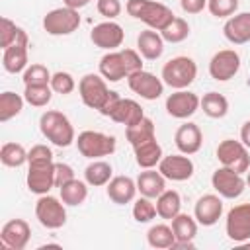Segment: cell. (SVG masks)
Returning a JSON list of instances; mask_svg holds the SVG:
<instances>
[{
  "mask_svg": "<svg viewBox=\"0 0 250 250\" xmlns=\"http://www.w3.org/2000/svg\"><path fill=\"white\" fill-rule=\"evenodd\" d=\"M127 84L131 88V92H135L137 96H141L143 100H158L164 92V82L162 78H158L156 74L148 72V70H139L133 72L131 76H127Z\"/></svg>",
  "mask_w": 250,
  "mask_h": 250,
  "instance_id": "4fadbf2b",
  "label": "cell"
},
{
  "mask_svg": "<svg viewBox=\"0 0 250 250\" xmlns=\"http://www.w3.org/2000/svg\"><path fill=\"white\" fill-rule=\"evenodd\" d=\"M125 10L131 18L146 23L154 31H162L176 18L166 4L156 0H127Z\"/></svg>",
  "mask_w": 250,
  "mask_h": 250,
  "instance_id": "6da1fadb",
  "label": "cell"
},
{
  "mask_svg": "<svg viewBox=\"0 0 250 250\" xmlns=\"http://www.w3.org/2000/svg\"><path fill=\"white\" fill-rule=\"evenodd\" d=\"M125 137H127V141H129L131 146H137V145H141V143H145V141L154 139V137H156V135H154V121L145 115V117H143L141 121H137L135 125L125 127Z\"/></svg>",
  "mask_w": 250,
  "mask_h": 250,
  "instance_id": "d6a6232c",
  "label": "cell"
},
{
  "mask_svg": "<svg viewBox=\"0 0 250 250\" xmlns=\"http://www.w3.org/2000/svg\"><path fill=\"white\" fill-rule=\"evenodd\" d=\"M51 88L55 94H61V96H66V94H72L74 88H76V82H74V76L70 72H64V70H59L51 76Z\"/></svg>",
  "mask_w": 250,
  "mask_h": 250,
  "instance_id": "b9f144b4",
  "label": "cell"
},
{
  "mask_svg": "<svg viewBox=\"0 0 250 250\" xmlns=\"http://www.w3.org/2000/svg\"><path fill=\"white\" fill-rule=\"evenodd\" d=\"M39 131L49 143H53L55 146H61V148H66L76 141L74 127H72L70 119L62 111H57V109H47L45 113H41Z\"/></svg>",
  "mask_w": 250,
  "mask_h": 250,
  "instance_id": "7a4b0ae2",
  "label": "cell"
},
{
  "mask_svg": "<svg viewBox=\"0 0 250 250\" xmlns=\"http://www.w3.org/2000/svg\"><path fill=\"white\" fill-rule=\"evenodd\" d=\"M23 104H25V98L23 96H20L16 92H10V90L2 92L0 94V121L6 123L12 117L20 115L21 109H23Z\"/></svg>",
  "mask_w": 250,
  "mask_h": 250,
  "instance_id": "836d02e7",
  "label": "cell"
},
{
  "mask_svg": "<svg viewBox=\"0 0 250 250\" xmlns=\"http://www.w3.org/2000/svg\"><path fill=\"white\" fill-rule=\"evenodd\" d=\"M197 221L195 217L188 215V213H178L172 219V230L176 234V242L172 246V250L176 248H193V238L197 234Z\"/></svg>",
  "mask_w": 250,
  "mask_h": 250,
  "instance_id": "44dd1931",
  "label": "cell"
},
{
  "mask_svg": "<svg viewBox=\"0 0 250 250\" xmlns=\"http://www.w3.org/2000/svg\"><path fill=\"white\" fill-rule=\"evenodd\" d=\"M70 180H74L72 166L64 164V162H55V188H61Z\"/></svg>",
  "mask_w": 250,
  "mask_h": 250,
  "instance_id": "bcb514c9",
  "label": "cell"
},
{
  "mask_svg": "<svg viewBox=\"0 0 250 250\" xmlns=\"http://www.w3.org/2000/svg\"><path fill=\"white\" fill-rule=\"evenodd\" d=\"M121 57H123L125 68H127V76H131L133 72L143 70V57H141L139 51H135V49H121Z\"/></svg>",
  "mask_w": 250,
  "mask_h": 250,
  "instance_id": "ee69618b",
  "label": "cell"
},
{
  "mask_svg": "<svg viewBox=\"0 0 250 250\" xmlns=\"http://www.w3.org/2000/svg\"><path fill=\"white\" fill-rule=\"evenodd\" d=\"M223 215V199L217 193H205L195 201L193 207V217L199 225L203 227H213Z\"/></svg>",
  "mask_w": 250,
  "mask_h": 250,
  "instance_id": "ac0fdd59",
  "label": "cell"
},
{
  "mask_svg": "<svg viewBox=\"0 0 250 250\" xmlns=\"http://www.w3.org/2000/svg\"><path fill=\"white\" fill-rule=\"evenodd\" d=\"M31 238V227L25 219H12L0 230V246L4 250H23Z\"/></svg>",
  "mask_w": 250,
  "mask_h": 250,
  "instance_id": "5bb4252c",
  "label": "cell"
},
{
  "mask_svg": "<svg viewBox=\"0 0 250 250\" xmlns=\"http://www.w3.org/2000/svg\"><path fill=\"white\" fill-rule=\"evenodd\" d=\"M23 98L29 105L33 107H45L51 98H53V88L51 84H39V86H25Z\"/></svg>",
  "mask_w": 250,
  "mask_h": 250,
  "instance_id": "f35d334b",
  "label": "cell"
},
{
  "mask_svg": "<svg viewBox=\"0 0 250 250\" xmlns=\"http://www.w3.org/2000/svg\"><path fill=\"white\" fill-rule=\"evenodd\" d=\"M107 197L115 203V205H125V203H131L137 195V180L129 178V176H113L109 182H107Z\"/></svg>",
  "mask_w": 250,
  "mask_h": 250,
  "instance_id": "603a6c76",
  "label": "cell"
},
{
  "mask_svg": "<svg viewBox=\"0 0 250 250\" xmlns=\"http://www.w3.org/2000/svg\"><path fill=\"white\" fill-rule=\"evenodd\" d=\"M146 242L148 246L152 248H158V250H166V248H172L174 242H176V234L172 230V227L168 225H152L146 232Z\"/></svg>",
  "mask_w": 250,
  "mask_h": 250,
  "instance_id": "e575fe53",
  "label": "cell"
},
{
  "mask_svg": "<svg viewBox=\"0 0 250 250\" xmlns=\"http://www.w3.org/2000/svg\"><path fill=\"white\" fill-rule=\"evenodd\" d=\"M100 74L107 80V82H119L121 78H127V68L121 57V51H107L98 64Z\"/></svg>",
  "mask_w": 250,
  "mask_h": 250,
  "instance_id": "484cf974",
  "label": "cell"
},
{
  "mask_svg": "<svg viewBox=\"0 0 250 250\" xmlns=\"http://www.w3.org/2000/svg\"><path fill=\"white\" fill-rule=\"evenodd\" d=\"M217 158L221 166L230 168L238 174H244L250 168V152L242 141H234V139L221 141L217 146Z\"/></svg>",
  "mask_w": 250,
  "mask_h": 250,
  "instance_id": "52a82bcc",
  "label": "cell"
},
{
  "mask_svg": "<svg viewBox=\"0 0 250 250\" xmlns=\"http://www.w3.org/2000/svg\"><path fill=\"white\" fill-rule=\"evenodd\" d=\"M211 186H213V189L221 197H225V199H236V197L242 195V191L246 188V180L242 178V174H238V172H234L230 168L221 166V168H217L213 172Z\"/></svg>",
  "mask_w": 250,
  "mask_h": 250,
  "instance_id": "30bf717a",
  "label": "cell"
},
{
  "mask_svg": "<svg viewBox=\"0 0 250 250\" xmlns=\"http://www.w3.org/2000/svg\"><path fill=\"white\" fill-rule=\"evenodd\" d=\"M240 70V55L234 49H221L209 61V74L217 82L234 78Z\"/></svg>",
  "mask_w": 250,
  "mask_h": 250,
  "instance_id": "8fae6325",
  "label": "cell"
},
{
  "mask_svg": "<svg viewBox=\"0 0 250 250\" xmlns=\"http://www.w3.org/2000/svg\"><path fill=\"white\" fill-rule=\"evenodd\" d=\"M180 6L186 14H199L207 8V0H180Z\"/></svg>",
  "mask_w": 250,
  "mask_h": 250,
  "instance_id": "c3c4849f",
  "label": "cell"
},
{
  "mask_svg": "<svg viewBox=\"0 0 250 250\" xmlns=\"http://www.w3.org/2000/svg\"><path fill=\"white\" fill-rule=\"evenodd\" d=\"M0 23H2V27H0V47L2 49L10 47L12 43L29 39L27 33H25V29L20 27V25H16V21H12L10 18H2Z\"/></svg>",
  "mask_w": 250,
  "mask_h": 250,
  "instance_id": "8d00e7d4",
  "label": "cell"
},
{
  "mask_svg": "<svg viewBox=\"0 0 250 250\" xmlns=\"http://www.w3.org/2000/svg\"><path fill=\"white\" fill-rule=\"evenodd\" d=\"M0 160L8 168H20L27 162V150L20 143H4L0 148Z\"/></svg>",
  "mask_w": 250,
  "mask_h": 250,
  "instance_id": "d590c367",
  "label": "cell"
},
{
  "mask_svg": "<svg viewBox=\"0 0 250 250\" xmlns=\"http://www.w3.org/2000/svg\"><path fill=\"white\" fill-rule=\"evenodd\" d=\"M59 191H61V199H62L64 205H68V207H78V205H82V203L86 201V197H88V184H86V180L82 182V180H76V178H74V180L66 182L64 186H61Z\"/></svg>",
  "mask_w": 250,
  "mask_h": 250,
  "instance_id": "4dcf8cb0",
  "label": "cell"
},
{
  "mask_svg": "<svg viewBox=\"0 0 250 250\" xmlns=\"http://www.w3.org/2000/svg\"><path fill=\"white\" fill-rule=\"evenodd\" d=\"M156 217V205L150 201V197L141 195L133 203V219L137 223H150Z\"/></svg>",
  "mask_w": 250,
  "mask_h": 250,
  "instance_id": "60d3db41",
  "label": "cell"
},
{
  "mask_svg": "<svg viewBox=\"0 0 250 250\" xmlns=\"http://www.w3.org/2000/svg\"><path fill=\"white\" fill-rule=\"evenodd\" d=\"M195 76H197V64L191 57L186 55L174 57L168 62H164L160 72L162 82L174 90H186L189 84H193Z\"/></svg>",
  "mask_w": 250,
  "mask_h": 250,
  "instance_id": "3957f363",
  "label": "cell"
},
{
  "mask_svg": "<svg viewBox=\"0 0 250 250\" xmlns=\"http://www.w3.org/2000/svg\"><path fill=\"white\" fill-rule=\"evenodd\" d=\"M90 2H92V0H62L64 6L74 8V10H80V8H84L86 4H90Z\"/></svg>",
  "mask_w": 250,
  "mask_h": 250,
  "instance_id": "f907efd6",
  "label": "cell"
},
{
  "mask_svg": "<svg viewBox=\"0 0 250 250\" xmlns=\"http://www.w3.org/2000/svg\"><path fill=\"white\" fill-rule=\"evenodd\" d=\"M80 27V14L74 8L61 6L43 16V29L49 35L61 37V35H70Z\"/></svg>",
  "mask_w": 250,
  "mask_h": 250,
  "instance_id": "8992f818",
  "label": "cell"
},
{
  "mask_svg": "<svg viewBox=\"0 0 250 250\" xmlns=\"http://www.w3.org/2000/svg\"><path fill=\"white\" fill-rule=\"evenodd\" d=\"M240 141L244 143L246 148H250V119L244 121L242 127H240Z\"/></svg>",
  "mask_w": 250,
  "mask_h": 250,
  "instance_id": "681fc988",
  "label": "cell"
},
{
  "mask_svg": "<svg viewBox=\"0 0 250 250\" xmlns=\"http://www.w3.org/2000/svg\"><path fill=\"white\" fill-rule=\"evenodd\" d=\"M158 170L166 180L172 182H186L193 176V162L188 154H170V156H162V160L158 162Z\"/></svg>",
  "mask_w": 250,
  "mask_h": 250,
  "instance_id": "e0dca14e",
  "label": "cell"
},
{
  "mask_svg": "<svg viewBox=\"0 0 250 250\" xmlns=\"http://www.w3.org/2000/svg\"><path fill=\"white\" fill-rule=\"evenodd\" d=\"M137 51L141 53L143 59L146 61H156L162 57L164 53V39L160 35V31L154 29H145L137 35Z\"/></svg>",
  "mask_w": 250,
  "mask_h": 250,
  "instance_id": "cb8c5ba5",
  "label": "cell"
},
{
  "mask_svg": "<svg viewBox=\"0 0 250 250\" xmlns=\"http://www.w3.org/2000/svg\"><path fill=\"white\" fill-rule=\"evenodd\" d=\"M199 107L203 109V113L207 117L221 119L229 113V100L219 92H207V94H203V98L199 102Z\"/></svg>",
  "mask_w": 250,
  "mask_h": 250,
  "instance_id": "1f68e13d",
  "label": "cell"
},
{
  "mask_svg": "<svg viewBox=\"0 0 250 250\" xmlns=\"http://www.w3.org/2000/svg\"><path fill=\"white\" fill-rule=\"evenodd\" d=\"M223 35L232 45L250 43V12H236L234 16L227 18L223 25Z\"/></svg>",
  "mask_w": 250,
  "mask_h": 250,
  "instance_id": "d6986e66",
  "label": "cell"
},
{
  "mask_svg": "<svg viewBox=\"0 0 250 250\" xmlns=\"http://www.w3.org/2000/svg\"><path fill=\"white\" fill-rule=\"evenodd\" d=\"M111 178H113V168L105 160H92L84 168V180L88 186L102 188V186H107V182Z\"/></svg>",
  "mask_w": 250,
  "mask_h": 250,
  "instance_id": "f1b7e54d",
  "label": "cell"
},
{
  "mask_svg": "<svg viewBox=\"0 0 250 250\" xmlns=\"http://www.w3.org/2000/svg\"><path fill=\"white\" fill-rule=\"evenodd\" d=\"M76 148L82 156L90 158V160H98L102 156H109L115 152V137L113 135H105L102 131H82L76 137Z\"/></svg>",
  "mask_w": 250,
  "mask_h": 250,
  "instance_id": "277c9868",
  "label": "cell"
},
{
  "mask_svg": "<svg viewBox=\"0 0 250 250\" xmlns=\"http://www.w3.org/2000/svg\"><path fill=\"white\" fill-rule=\"evenodd\" d=\"M225 230L227 236L234 242H246L250 238V203L234 205L227 213Z\"/></svg>",
  "mask_w": 250,
  "mask_h": 250,
  "instance_id": "7c38bea8",
  "label": "cell"
},
{
  "mask_svg": "<svg viewBox=\"0 0 250 250\" xmlns=\"http://www.w3.org/2000/svg\"><path fill=\"white\" fill-rule=\"evenodd\" d=\"M174 143L178 146L180 152L184 154H195L201 145H203V133L199 129L197 123H191V121H186L184 125H180L176 129V135H174Z\"/></svg>",
  "mask_w": 250,
  "mask_h": 250,
  "instance_id": "ffe728a7",
  "label": "cell"
},
{
  "mask_svg": "<svg viewBox=\"0 0 250 250\" xmlns=\"http://www.w3.org/2000/svg\"><path fill=\"white\" fill-rule=\"evenodd\" d=\"M201 98L189 90H176L166 98V111L176 119H188L199 109Z\"/></svg>",
  "mask_w": 250,
  "mask_h": 250,
  "instance_id": "2e32d148",
  "label": "cell"
},
{
  "mask_svg": "<svg viewBox=\"0 0 250 250\" xmlns=\"http://www.w3.org/2000/svg\"><path fill=\"white\" fill-rule=\"evenodd\" d=\"M25 184H27V189L35 195L49 193L55 188V162H53V158L29 160Z\"/></svg>",
  "mask_w": 250,
  "mask_h": 250,
  "instance_id": "5b68a950",
  "label": "cell"
},
{
  "mask_svg": "<svg viewBox=\"0 0 250 250\" xmlns=\"http://www.w3.org/2000/svg\"><path fill=\"white\" fill-rule=\"evenodd\" d=\"M246 186H250V168H248V176H246Z\"/></svg>",
  "mask_w": 250,
  "mask_h": 250,
  "instance_id": "816d5d0a",
  "label": "cell"
},
{
  "mask_svg": "<svg viewBox=\"0 0 250 250\" xmlns=\"http://www.w3.org/2000/svg\"><path fill=\"white\" fill-rule=\"evenodd\" d=\"M143 117H145V111H143V107H141L139 102H135L131 98H121L109 119L115 121V123H119V125L129 127V125H135L137 121H141Z\"/></svg>",
  "mask_w": 250,
  "mask_h": 250,
  "instance_id": "4316f807",
  "label": "cell"
},
{
  "mask_svg": "<svg viewBox=\"0 0 250 250\" xmlns=\"http://www.w3.org/2000/svg\"><path fill=\"white\" fill-rule=\"evenodd\" d=\"M27 47H29V39L25 41H18L12 43L10 47L2 49V66L6 72L10 74H18L23 72L29 64H27Z\"/></svg>",
  "mask_w": 250,
  "mask_h": 250,
  "instance_id": "7402d4cb",
  "label": "cell"
},
{
  "mask_svg": "<svg viewBox=\"0 0 250 250\" xmlns=\"http://www.w3.org/2000/svg\"><path fill=\"white\" fill-rule=\"evenodd\" d=\"M90 39L96 47L104 49V51H115L117 47H121L123 39H125V31L119 23H115L113 20L96 23L90 31Z\"/></svg>",
  "mask_w": 250,
  "mask_h": 250,
  "instance_id": "9a60e30c",
  "label": "cell"
},
{
  "mask_svg": "<svg viewBox=\"0 0 250 250\" xmlns=\"http://www.w3.org/2000/svg\"><path fill=\"white\" fill-rule=\"evenodd\" d=\"M133 150H135V162L139 164V168H154V166H158V162L162 160V146L158 145V141H156V137L154 139H150V141H145V143H141V145H137V146H133Z\"/></svg>",
  "mask_w": 250,
  "mask_h": 250,
  "instance_id": "83f0119b",
  "label": "cell"
},
{
  "mask_svg": "<svg viewBox=\"0 0 250 250\" xmlns=\"http://www.w3.org/2000/svg\"><path fill=\"white\" fill-rule=\"evenodd\" d=\"M105 82L107 80L102 74H94V72L84 74L80 78V82H78V94H80L84 105H88L92 109H100L104 105V102L107 100V96L111 92Z\"/></svg>",
  "mask_w": 250,
  "mask_h": 250,
  "instance_id": "9c48e42d",
  "label": "cell"
},
{
  "mask_svg": "<svg viewBox=\"0 0 250 250\" xmlns=\"http://www.w3.org/2000/svg\"><path fill=\"white\" fill-rule=\"evenodd\" d=\"M137 189L141 195L156 199L164 189H166V178L160 174V170L154 168H145L137 176Z\"/></svg>",
  "mask_w": 250,
  "mask_h": 250,
  "instance_id": "d4e9b609",
  "label": "cell"
},
{
  "mask_svg": "<svg viewBox=\"0 0 250 250\" xmlns=\"http://www.w3.org/2000/svg\"><path fill=\"white\" fill-rule=\"evenodd\" d=\"M35 217L39 225L45 229H51V230L61 229L66 223V209H64L62 199H57L49 193L39 195L35 203Z\"/></svg>",
  "mask_w": 250,
  "mask_h": 250,
  "instance_id": "ba28073f",
  "label": "cell"
},
{
  "mask_svg": "<svg viewBox=\"0 0 250 250\" xmlns=\"http://www.w3.org/2000/svg\"><path fill=\"white\" fill-rule=\"evenodd\" d=\"M96 8L107 20H115L121 14V2L119 0H96Z\"/></svg>",
  "mask_w": 250,
  "mask_h": 250,
  "instance_id": "f6af8a7d",
  "label": "cell"
},
{
  "mask_svg": "<svg viewBox=\"0 0 250 250\" xmlns=\"http://www.w3.org/2000/svg\"><path fill=\"white\" fill-rule=\"evenodd\" d=\"M51 72L45 64L41 62H33L23 70V86H39V84H51Z\"/></svg>",
  "mask_w": 250,
  "mask_h": 250,
  "instance_id": "ab89813d",
  "label": "cell"
},
{
  "mask_svg": "<svg viewBox=\"0 0 250 250\" xmlns=\"http://www.w3.org/2000/svg\"><path fill=\"white\" fill-rule=\"evenodd\" d=\"M119 100H121V96H119L115 90H111V92H109V96H107V100L104 102V105H102L98 111H100L104 117H111V113L115 111V107H117Z\"/></svg>",
  "mask_w": 250,
  "mask_h": 250,
  "instance_id": "7dc6e473",
  "label": "cell"
},
{
  "mask_svg": "<svg viewBox=\"0 0 250 250\" xmlns=\"http://www.w3.org/2000/svg\"><path fill=\"white\" fill-rule=\"evenodd\" d=\"M162 39L168 41V43H182L189 37V23L184 20V18H174L162 31H160Z\"/></svg>",
  "mask_w": 250,
  "mask_h": 250,
  "instance_id": "74e56055",
  "label": "cell"
},
{
  "mask_svg": "<svg viewBox=\"0 0 250 250\" xmlns=\"http://www.w3.org/2000/svg\"><path fill=\"white\" fill-rule=\"evenodd\" d=\"M156 215L160 219H166V221H172L180 209H182V197L176 189H164L158 197H156Z\"/></svg>",
  "mask_w": 250,
  "mask_h": 250,
  "instance_id": "f546056e",
  "label": "cell"
},
{
  "mask_svg": "<svg viewBox=\"0 0 250 250\" xmlns=\"http://www.w3.org/2000/svg\"><path fill=\"white\" fill-rule=\"evenodd\" d=\"M207 10L215 18H230L238 10V0H207Z\"/></svg>",
  "mask_w": 250,
  "mask_h": 250,
  "instance_id": "7bdbcfd3",
  "label": "cell"
}]
</instances>
